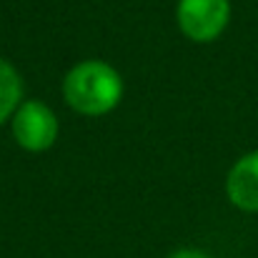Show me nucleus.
Wrapping results in <instances>:
<instances>
[{"label": "nucleus", "instance_id": "nucleus-1", "mask_svg": "<svg viewBox=\"0 0 258 258\" xmlns=\"http://www.w3.org/2000/svg\"><path fill=\"white\" fill-rule=\"evenodd\" d=\"M125 83L118 68L105 60L90 58L76 63L63 78V98L66 103L88 118L105 115L118 108L123 100Z\"/></svg>", "mask_w": 258, "mask_h": 258}, {"label": "nucleus", "instance_id": "nucleus-5", "mask_svg": "<svg viewBox=\"0 0 258 258\" xmlns=\"http://www.w3.org/2000/svg\"><path fill=\"white\" fill-rule=\"evenodd\" d=\"M20 103H23V78L10 60L0 58V125L13 118Z\"/></svg>", "mask_w": 258, "mask_h": 258}, {"label": "nucleus", "instance_id": "nucleus-6", "mask_svg": "<svg viewBox=\"0 0 258 258\" xmlns=\"http://www.w3.org/2000/svg\"><path fill=\"white\" fill-rule=\"evenodd\" d=\"M168 258H213V256L206 253V251H201V248H178Z\"/></svg>", "mask_w": 258, "mask_h": 258}, {"label": "nucleus", "instance_id": "nucleus-3", "mask_svg": "<svg viewBox=\"0 0 258 258\" xmlns=\"http://www.w3.org/2000/svg\"><path fill=\"white\" fill-rule=\"evenodd\" d=\"M231 20V0H178L175 23L193 43H213Z\"/></svg>", "mask_w": 258, "mask_h": 258}, {"label": "nucleus", "instance_id": "nucleus-2", "mask_svg": "<svg viewBox=\"0 0 258 258\" xmlns=\"http://www.w3.org/2000/svg\"><path fill=\"white\" fill-rule=\"evenodd\" d=\"M10 131H13L15 143L23 151L45 153L55 146V141L60 136V123H58L55 110L48 103L30 98V100H23L18 105V110L13 113Z\"/></svg>", "mask_w": 258, "mask_h": 258}, {"label": "nucleus", "instance_id": "nucleus-4", "mask_svg": "<svg viewBox=\"0 0 258 258\" xmlns=\"http://www.w3.org/2000/svg\"><path fill=\"white\" fill-rule=\"evenodd\" d=\"M226 196L231 206L246 213H258V151L241 156L226 175Z\"/></svg>", "mask_w": 258, "mask_h": 258}]
</instances>
